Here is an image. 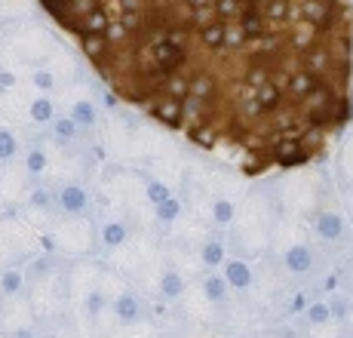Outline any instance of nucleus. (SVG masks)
<instances>
[{
	"label": "nucleus",
	"mask_w": 353,
	"mask_h": 338,
	"mask_svg": "<svg viewBox=\"0 0 353 338\" xmlns=\"http://www.w3.org/2000/svg\"><path fill=\"white\" fill-rule=\"evenodd\" d=\"M280 219H283V206L280 197H276L274 179L261 175L258 181H249L246 191L236 200L234 221L225 231L228 252L246 261L268 259Z\"/></svg>",
	"instance_id": "obj_1"
},
{
	"label": "nucleus",
	"mask_w": 353,
	"mask_h": 338,
	"mask_svg": "<svg viewBox=\"0 0 353 338\" xmlns=\"http://www.w3.org/2000/svg\"><path fill=\"white\" fill-rule=\"evenodd\" d=\"M268 261L280 270L289 283H295V286H301V289H310L325 270L338 265L320 243L310 237L304 221L286 219V215H283L280 225H276Z\"/></svg>",
	"instance_id": "obj_2"
},
{
	"label": "nucleus",
	"mask_w": 353,
	"mask_h": 338,
	"mask_svg": "<svg viewBox=\"0 0 353 338\" xmlns=\"http://www.w3.org/2000/svg\"><path fill=\"white\" fill-rule=\"evenodd\" d=\"M276 188V197H280L283 215L295 221H307L314 215V209L335 191V181H332L329 163H314L304 169H292V172L270 175Z\"/></svg>",
	"instance_id": "obj_3"
},
{
	"label": "nucleus",
	"mask_w": 353,
	"mask_h": 338,
	"mask_svg": "<svg viewBox=\"0 0 353 338\" xmlns=\"http://www.w3.org/2000/svg\"><path fill=\"white\" fill-rule=\"evenodd\" d=\"M304 228H307L310 237H314L335 261L353 246V225H350L347 212H344L338 191H332L329 197L314 209V215L304 221Z\"/></svg>",
	"instance_id": "obj_4"
},
{
	"label": "nucleus",
	"mask_w": 353,
	"mask_h": 338,
	"mask_svg": "<svg viewBox=\"0 0 353 338\" xmlns=\"http://www.w3.org/2000/svg\"><path fill=\"white\" fill-rule=\"evenodd\" d=\"M99 194L92 191L90 181L62 179L52 185V212L56 219H90L96 215Z\"/></svg>",
	"instance_id": "obj_5"
},
{
	"label": "nucleus",
	"mask_w": 353,
	"mask_h": 338,
	"mask_svg": "<svg viewBox=\"0 0 353 338\" xmlns=\"http://www.w3.org/2000/svg\"><path fill=\"white\" fill-rule=\"evenodd\" d=\"M96 240H99V252L101 259H108L111 252H117V249H123L129 240H132L135 234H139V228L132 225L129 219L123 215L111 212L108 206H96Z\"/></svg>",
	"instance_id": "obj_6"
},
{
	"label": "nucleus",
	"mask_w": 353,
	"mask_h": 338,
	"mask_svg": "<svg viewBox=\"0 0 353 338\" xmlns=\"http://www.w3.org/2000/svg\"><path fill=\"white\" fill-rule=\"evenodd\" d=\"M145 114L154 126H160L166 132L185 130V101H179V99H169L163 92H157L154 99L145 101Z\"/></svg>",
	"instance_id": "obj_7"
},
{
	"label": "nucleus",
	"mask_w": 353,
	"mask_h": 338,
	"mask_svg": "<svg viewBox=\"0 0 353 338\" xmlns=\"http://www.w3.org/2000/svg\"><path fill=\"white\" fill-rule=\"evenodd\" d=\"M219 274L225 277L228 289L234 292L236 301H246L255 289V261H246V259H236V255H228L225 265L219 268Z\"/></svg>",
	"instance_id": "obj_8"
},
{
	"label": "nucleus",
	"mask_w": 353,
	"mask_h": 338,
	"mask_svg": "<svg viewBox=\"0 0 353 338\" xmlns=\"http://www.w3.org/2000/svg\"><path fill=\"white\" fill-rule=\"evenodd\" d=\"M329 172H332V181H335L338 194L353 191V126L338 139V148H335V157H332V163H329Z\"/></svg>",
	"instance_id": "obj_9"
},
{
	"label": "nucleus",
	"mask_w": 353,
	"mask_h": 338,
	"mask_svg": "<svg viewBox=\"0 0 353 338\" xmlns=\"http://www.w3.org/2000/svg\"><path fill=\"white\" fill-rule=\"evenodd\" d=\"M261 19L270 34H286V28L298 19L295 0H261Z\"/></svg>",
	"instance_id": "obj_10"
},
{
	"label": "nucleus",
	"mask_w": 353,
	"mask_h": 338,
	"mask_svg": "<svg viewBox=\"0 0 353 338\" xmlns=\"http://www.w3.org/2000/svg\"><path fill=\"white\" fill-rule=\"evenodd\" d=\"M68 117L74 120V126H77L80 132H96L101 126V105L92 96H77L68 105Z\"/></svg>",
	"instance_id": "obj_11"
},
{
	"label": "nucleus",
	"mask_w": 353,
	"mask_h": 338,
	"mask_svg": "<svg viewBox=\"0 0 353 338\" xmlns=\"http://www.w3.org/2000/svg\"><path fill=\"white\" fill-rule=\"evenodd\" d=\"M194 255H196V261H200L203 270H219L221 265H225V259L230 255L228 252V243H225V234L209 231L200 243H196Z\"/></svg>",
	"instance_id": "obj_12"
},
{
	"label": "nucleus",
	"mask_w": 353,
	"mask_h": 338,
	"mask_svg": "<svg viewBox=\"0 0 353 338\" xmlns=\"http://www.w3.org/2000/svg\"><path fill=\"white\" fill-rule=\"evenodd\" d=\"M320 86H323V80H316L314 74L304 71V68H295V71L289 74L286 86H283V99H286L289 105H304Z\"/></svg>",
	"instance_id": "obj_13"
},
{
	"label": "nucleus",
	"mask_w": 353,
	"mask_h": 338,
	"mask_svg": "<svg viewBox=\"0 0 353 338\" xmlns=\"http://www.w3.org/2000/svg\"><path fill=\"white\" fill-rule=\"evenodd\" d=\"M50 151H46V145L43 141H34V145H28V151H25V157H22V172H25V179L31 181H43V175L50 172Z\"/></svg>",
	"instance_id": "obj_14"
},
{
	"label": "nucleus",
	"mask_w": 353,
	"mask_h": 338,
	"mask_svg": "<svg viewBox=\"0 0 353 338\" xmlns=\"http://www.w3.org/2000/svg\"><path fill=\"white\" fill-rule=\"evenodd\" d=\"M46 130H50V141L56 148H62V151H71V148L80 141V135H83L77 126H74V120L68 117V114H56V120H52Z\"/></svg>",
	"instance_id": "obj_15"
},
{
	"label": "nucleus",
	"mask_w": 353,
	"mask_h": 338,
	"mask_svg": "<svg viewBox=\"0 0 353 338\" xmlns=\"http://www.w3.org/2000/svg\"><path fill=\"white\" fill-rule=\"evenodd\" d=\"M25 299V270L22 265H3L0 268V301Z\"/></svg>",
	"instance_id": "obj_16"
},
{
	"label": "nucleus",
	"mask_w": 353,
	"mask_h": 338,
	"mask_svg": "<svg viewBox=\"0 0 353 338\" xmlns=\"http://www.w3.org/2000/svg\"><path fill=\"white\" fill-rule=\"evenodd\" d=\"M252 99H255V105L261 108L264 114H276L283 108V101H286V99H283V90L276 83H270V80H268V83H261V86H255Z\"/></svg>",
	"instance_id": "obj_17"
},
{
	"label": "nucleus",
	"mask_w": 353,
	"mask_h": 338,
	"mask_svg": "<svg viewBox=\"0 0 353 338\" xmlns=\"http://www.w3.org/2000/svg\"><path fill=\"white\" fill-rule=\"evenodd\" d=\"M28 120L34 126H50L52 120H56V101H52V96H34L28 101Z\"/></svg>",
	"instance_id": "obj_18"
},
{
	"label": "nucleus",
	"mask_w": 353,
	"mask_h": 338,
	"mask_svg": "<svg viewBox=\"0 0 353 338\" xmlns=\"http://www.w3.org/2000/svg\"><path fill=\"white\" fill-rule=\"evenodd\" d=\"M22 154V141L10 126H0V166H10Z\"/></svg>",
	"instance_id": "obj_19"
},
{
	"label": "nucleus",
	"mask_w": 353,
	"mask_h": 338,
	"mask_svg": "<svg viewBox=\"0 0 353 338\" xmlns=\"http://www.w3.org/2000/svg\"><path fill=\"white\" fill-rule=\"evenodd\" d=\"M56 71H50V68H34L31 71V86L34 90H40V96H50L52 90H56Z\"/></svg>",
	"instance_id": "obj_20"
},
{
	"label": "nucleus",
	"mask_w": 353,
	"mask_h": 338,
	"mask_svg": "<svg viewBox=\"0 0 353 338\" xmlns=\"http://www.w3.org/2000/svg\"><path fill=\"white\" fill-rule=\"evenodd\" d=\"M338 277H341V289L353 295V246L338 259Z\"/></svg>",
	"instance_id": "obj_21"
},
{
	"label": "nucleus",
	"mask_w": 353,
	"mask_h": 338,
	"mask_svg": "<svg viewBox=\"0 0 353 338\" xmlns=\"http://www.w3.org/2000/svg\"><path fill=\"white\" fill-rule=\"evenodd\" d=\"M16 74L12 71H0V92H6V90H16Z\"/></svg>",
	"instance_id": "obj_22"
}]
</instances>
